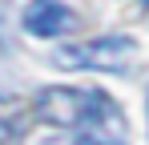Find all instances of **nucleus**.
Instances as JSON below:
<instances>
[{
    "label": "nucleus",
    "mask_w": 149,
    "mask_h": 145,
    "mask_svg": "<svg viewBox=\"0 0 149 145\" xmlns=\"http://www.w3.org/2000/svg\"><path fill=\"white\" fill-rule=\"evenodd\" d=\"M20 24L24 32L40 36V40H52V36H65L77 28V12L61 0H28L24 12H20Z\"/></svg>",
    "instance_id": "3"
},
{
    "label": "nucleus",
    "mask_w": 149,
    "mask_h": 145,
    "mask_svg": "<svg viewBox=\"0 0 149 145\" xmlns=\"http://www.w3.org/2000/svg\"><path fill=\"white\" fill-rule=\"evenodd\" d=\"M133 40L129 36H97L85 45H69L61 48L52 61L61 69H97V72H125L133 61Z\"/></svg>",
    "instance_id": "2"
},
{
    "label": "nucleus",
    "mask_w": 149,
    "mask_h": 145,
    "mask_svg": "<svg viewBox=\"0 0 149 145\" xmlns=\"http://www.w3.org/2000/svg\"><path fill=\"white\" fill-rule=\"evenodd\" d=\"M145 105H149V101H145Z\"/></svg>",
    "instance_id": "6"
},
{
    "label": "nucleus",
    "mask_w": 149,
    "mask_h": 145,
    "mask_svg": "<svg viewBox=\"0 0 149 145\" xmlns=\"http://www.w3.org/2000/svg\"><path fill=\"white\" fill-rule=\"evenodd\" d=\"M36 113L52 125L81 129V125L121 121V105L101 89H45L36 97Z\"/></svg>",
    "instance_id": "1"
},
{
    "label": "nucleus",
    "mask_w": 149,
    "mask_h": 145,
    "mask_svg": "<svg viewBox=\"0 0 149 145\" xmlns=\"http://www.w3.org/2000/svg\"><path fill=\"white\" fill-rule=\"evenodd\" d=\"M24 125H28V105L16 93H4V89H0V141L20 137Z\"/></svg>",
    "instance_id": "5"
},
{
    "label": "nucleus",
    "mask_w": 149,
    "mask_h": 145,
    "mask_svg": "<svg viewBox=\"0 0 149 145\" xmlns=\"http://www.w3.org/2000/svg\"><path fill=\"white\" fill-rule=\"evenodd\" d=\"M40 145H129L125 141V121H105V125H81L61 137H45Z\"/></svg>",
    "instance_id": "4"
}]
</instances>
